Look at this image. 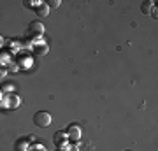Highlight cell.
I'll list each match as a JSON object with an SVG mask.
<instances>
[{
    "label": "cell",
    "mask_w": 158,
    "mask_h": 151,
    "mask_svg": "<svg viewBox=\"0 0 158 151\" xmlns=\"http://www.w3.org/2000/svg\"><path fill=\"white\" fill-rule=\"evenodd\" d=\"M27 144H28V139H21V141H18V149H19V151H27V149H25V146H27Z\"/></svg>",
    "instance_id": "obj_8"
},
{
    "label": "cell",
    "mask_w": 158,
    "mask_h": 151,
    "mask_svg": "<svg viewBox=\"0 0 158 151\" xmlns=\"http://www.w3.org/2000/svg\"><path fill=\"white\" fill-rule=\"evenodd\" d=\"M48 7H49V9H56V7H60V0H49V2H48Z\"/></svg>",
    "instance_id": "obj_9"
},
{
    "label": "cell",
    "mask_w": 158,
    "mask_h": 151,
    "mask_svg": "<svg viewBox=\"0 0 158 151\" xmlns=\"http://www.w3.org/2000/svg\"><path fill=\"white\" fill-rule=\"evenodd\" d=\"M53 142H55V146L56 148H65L67 146V142H69V137H67V134L65 132H56V134L53 135Z\"/></svg>",
    "instance_id": "obj_4"
},
{
    "label": "cell",
    "mask_w": 158,
    "mask_h": 151,
    "mask_svg": "<svg viewBox=\"0 0 158 151\" xmlns=\"http://www.w3.org/2000/svg\"><path fill=\"white\" fill-rule=\"evenodd\" d=\"M35 12H37V16L46 18L48 14H49V7H48V4H46V2H40L39 6L35 7Z\"/></svg>",
    "instance_id": "obj_5"
},
{
    "label": "cell",
    "mask_w": 158,
    "mask_h": 151,
    "mask_svg": "<svg viewBox=\"0 0 158 151\" xmlns=\"http://www.w3.org/2000/svg\"><path fill=\"white\" fill-rule=\"evenodd\" d=\"M32 151H46V149H44V148H40V146H35Z\"/></svg>",
    "instance_id": "obj_12"
},
{
    "label": "cell",
    "mask_w": 158,
    "mask_h": 151,
    "mask_svg": "<svg viewBox=\"0 0 158 151\" xmlns=\"http://www.w3.org/2000/svg\"><path fill=\"white\" fill-rule=\"evenodd\" d=\"M4 76H6V69L2 67V63H0V81L4 79Z\"/></svg>",
    "instance_id": "obj_11"
},
{
    "label": "cell",
    "mask_w": 158,
    "mask_h": 151,
    "mask_svg": "<svg viewBox=\"0 0 158 151\" xmlns=\"http://www.w3.org/2000/svg\"><path fill=\"white\" fill-rule=\"evenodd\" d=\"M34 125L35 127H40V128H46V127H49L51 125V116L49 112L46 111H39L34 114Z\"/></svg>",
    "instance_id": "obj_1"
},
{
    "label": "cell",
    "mask_w": 158,
    "mask_h": 151,
    "mask_svg": "<svg viewBox=\"0 0 158 151\" xmlns=\"http://www.w3.org/2000/svg\"><path fill=\"white\" fill-rule=\"evenodd\" d=\"M156 6V4H155V2H151V0H148V2H144V4H142V12H144V14H151V11H153V7Z\"/></svg>",
    "instance_id": "obj_6"
},
{
    "label": "cell",
    "mask_w": 158,
    "mask_h": 151,
    "mask_svg": "<svg viewBox=\"0 0 158 151\" xmlns=\"http://www.w3.org/2000/svg\"><path fill=\"white\" fill-rule=\"evenodd\" d=\"M18 104H19V99H18L16 95H12V93H11V95H9V99H7V102H6V106L12 109V107H18Z\"/></svg>",
    "instance_id": "obj_7"
},
{
    "label": "cell",
    "mask_w": 158,
    "mask_h": 151,
    "mask_svg": "<svg viewBox=\"0 0 158 151\" xmlns=\"http://www.w3.org/2000/svg\"><path fill=\"white\" fill-rule=\"evenodd\" d=\"M65 151H79L77 146H65Z\"/></svg>",
    "instance_id": "obj_10"
},
{
    "label": "cell",
    "mask_w": 158,
    "mask_h": 151,
    "mask_svg": "<svg viewBox=\"0 0 158 151\" xmlns=\"http://www.w3.org/2000/svg\"><path fill=\"white\" fill-rule=\"evenodd\" d=\"M65 134H67L69 141H74V142H77L81 139V128H79L77 125H69V128L65 130Z\"/></svg>",
    "instance_id": "obj_3"
},
{
    "label": "cell",
    "mask_w": 158,
    "mask_h": 151,
    "mask_svg": "<svg viewBox=\"0 0 158 151\" xmlns=\"http://www.w3.org/2000/svg\"><path fill=\"white\" fill-rule=\"evenodd\" d=\"M4 44V37H2V35H0V46Z\"/></svg>",
    "instance_id": "obj_13"
},
{
    "label": "cell",
    "mask_w": 158,
    "mask_h": 151,
    "mask_svg": "<svg viewBox=\"0 0 158 151\" xmlns=\"http://www.w3.org/2000/svg\"><path fill=\"white\" fill-rule=\"evenodd\" d=\"M44 34V25L40 21H32L30 23L28 30H27V35L30 37H40V35Z\"/></svg>",
    "instance_id": "obj_2"
}]
</instances>
